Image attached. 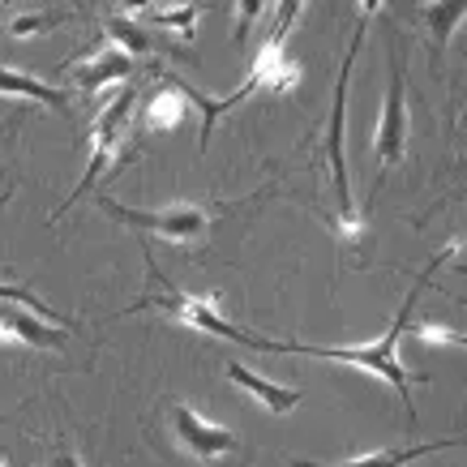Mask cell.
<instances>
[{
    "instance_id": "1",
    "label": "cell",
    "mask_w": 467,
    "mask_h": 467,
    "mask_svg": "<svg viewBox=\"0 0 467 467\" xmlns=\"http://www.w3.org/2000/svg\"><path fill=\"white\" fill-rule=\"evenodd\" d=\"M463 249V241H451L446 249H441L433 262H429L420 275H416V284L408 287V300L399 305V313L390 317V326H386V335H378L373 343H339V348H326V343H279V339H257V352H287V356H317V360H335V365H356L365 368V373H373V378H382V382L395 386V395L403 399V408H408V420H416V411H411V378L408 368H403V360H399V339L408 335V322H411V309H416V300H420V292L429 287V279H433V270H441L446 262H451L454 254Z\"/></svg>"
},
{
    "instance_id": "2",
    "label": "cell",
    "mask_w": 467,
    "mask_h": 467,
    "mask_svg": "<svg viewBox=\"0 0 467 467\" xmlns=\"http://www.w3.org/2000/svg\"><path fill=\"white\" fill-rule=\"evenodd\" d=\"M356 5H360V17H356L352 39H348V52H343L339 86H335V108H330V129H326V163H330V181H335V198H339L335 232H339L343 241H360V236H365V211L352 202L348 155H343V129H348V82H352V65H356V57H360V43H365L368 17L382 9V0H356Z\"/></svg>"
},
{
    "instance_id": "3",
    "label": "cell",
    "mask_w": 467,
    "mask_h": 467,
    "mask_svg": "<svg viewBox=\"0 0 467 467\" xmlns=\"http://www.w3.org/2000/svg\"><path fill=\"white\" fill-rule=\"evenodd\" d=\"M146 266H150V292H146L133 309L125 313H168V317H176V322H184L189 330H198V335H206V339H227V343H249V348H257V335H249L244 326L227 322L223 309H219V296H198V292H181L176 284H163V275L155 270V262L146 257Z\"/></svg>"
},
{
    "instance_id": "4",
    "label": "cell",
    "mask_w": 467,
    "mask_h": 467,
    "mask_svg": "<svg viewBox=\"0 0 467 467\" xmlns=\"http://www.w3.org/2000/svg\"><path fill=\"white\" fill-rule=\"evenodd\" d=\"M103 214H112L116 223L133 227L138 236H155V241L168 244H202L211 236L214 214L223 206H206V202H168L159 211H138V206H125V202L112 198H95Z\"/></svg>"
},
{
    "instance_id": "5",
    "label": "cell",
    "mask_w": 467,
    "mask_h": 467,
    "mask_svg": "<svg viewBox=\"0 0 467 467\" xmlns=\"http://www.w3.org/2000/svg\"><path fill=\"white\" fill-rule=\"evenodd\" d=\"M133 116H138V90L133 86H116L112 95H108V103L99 108V116H95V150H90V163H86L82 171V181L69 189V198H65V206H60L52 219H60V214L69 211L73 202L82 198L90 184L99 181L103 171L112 168L116 159H120V150H125L129 142V133H133Z\"/></svg>"
},
{
    "instance_id": "6",
    "label": "cell",
    "mask_w": 467,
    "mask_h": 467,
    "mask_svg": "<svg viewBox=\"0 0 467 467\" xmlns=\"http://www.w3.org/2000/svg\"><path fill=\"white\" fill-rule=\"evenodd\" d=\"M408 138H411V120H408V82H403V65L399 52H386V95H382V112H378V129H373V159H378V184L386 171L403 168L408 159Z\"/></svg>"
},
{
    "instance_id": "7",
    "label": "cell",
    "mask_w": 467,
    "mask_h": 467,
    "mask_svg": "<svg viewBox=\"0 0 467 467\" xmlns=\"http://www.w3.org/2000/svg\"><path fill=\"white\" fill-rule=\"evenodd\" d=\"M163 416H168L171 446L181 454H189V459H198V463H219V459L241 451V433H236V429L214 425V420L198 416V411L189 408V403H181V399L163 403Z\"/></svg>"
},
{
    "instance_id": "8",
    "label": "cell",
    "mask_w": 467,
    "mask_h": 467,
    "mask_svg": "<svg viewBox=\"0 0 467 467\" xmlns=\"http://www.w3.org/2000/svg\"><path fill=\"white\" fill-rule=\"evenodd\" d=\"M133 65L138 60L129 57L125 47H116V43H99L95 47V57L90 60H78L73 65V82L82 95H95V90H108V86H125L133 78Z\"/></svg>"
},
{
    "instance_id": "9",
    "label": "cell",
    "mask_w": 467,
    "mask_h": 467,
    "mask_svg": "<svg viewBox=\"0 0 467 467\" xmlns=\"http://www.w3.org/2000/svg\"><path fill=\"white\" fill-rule=\"evenodd\" d=\"M65 330L69 326L30 317L26 309H14V305H0V343H26V348H39V352H60Z\"/></svg>"
},
{
    "instance_id": "10",
    "label": "cell",
    "mask_w": 467,
    "mask_h": 467,
    "mask_svg": "<svg viewBox=\"0 0 467 467\" xmlns=\"http://www.w3.org/2000/svg\"><path fill=\"white\" fill-rule=\"evenodd\" d=\"M227 382H232V386H241V390H244L249 399H254L257 408L275 411V416H287V411L300 408V399H305V390H300V386L270 382V378L254 373V368L241 365V360H232V365H227Z\"/></svg>"
},
{
    "instance_id": "11",
    "label": "cell",
    "mask_w": 467,
    "mask_h": 467,
    "mask_svg": "<svg viewBox=\"0 0 467 467\" xmlns=\"http://www.w3.org/2000/svg\"><path fill=\"white\" fill-rule=\"evenodd\" d=\"M467 17V0H420L416 5V30L429 39L433 47V57H446V47H451L454 30L463 26Z\"/></svg>"
},
{
    "instance_id": "12",
    "label": "cell",
    "mask_w": 467,
    "mask_h": 467,
    "mask_svg": "<svg viewBox=\"0 0 467 467\" xmlns=\"http://www.w3.org/2000/svg\"><path fill=\"white\" fill-rule=\"evenodd\" d=\"M463 446L459 438L451 441H420V446H382V451H368V454H352V459H339V463H305V459H292V467H411L416 459L438 451H454Z\"/></svg>"
},
{
    "instance_id": "13",
    "label": "cell",
    "mask_w": 467,
    "mask_h": 467,
    "mask_svg": "<svg viewBox=\"0 0 467 467\" xmlns=\"http://www.w3.org/2000/svg\"><path fill=\"white\" fill-rule=\"evenodd\" d=\"M0 99L35 103V108H47V112H69V95L65 90H57L43 78H30V73L14 69V65H0Z\"/></svg>"
},
{
    "instance_id": "14",
    "label": "cell",
    "mask_w": 467,
    "mask_h": 467,
    "mask_svg": "<svg viewBox=\"0 0 467 467\" xmlns=\"http://www.w3.org/2000/svg\"><path fill=\"white\" fill-rule=\"evenodd\" d=\"M181 120H184V90L176 86L171 73H159V90L142 103L138 125H142V133H168V129H176Z\"/></svg>"
},
{
    "instance_id": "15",
    "label": "cell",
    "mask_w": 467,
    "mask_h": 467,
    "mask_svg": "<svg viewBox=\"0 0 467 467\" xmlns=\"http://www.w3.org/2000/svg\"><path fill=\"white\" fill-rule=\"evenodd\" d=\"M103 35H108V43H116V47H125L133 60H146L150 52H155V39L146 35L142 26H138V17H103Z\"/></svg>"
},
{
    "instance_id": "16",
    "label": "cell",
    "mask_w": 467,
    "mask_h": 467,
    "mask_svg": "<svg viewBox=\"0 0 467 467\" xmlns=\"http://www.w3.org/2000/svg\"><path fill=\"white\" fill-rule=\"evenodd\" d=\"M60 22H65L60 9H52V5H35V9H17V14H9L5 30H9V39H39V35H52Z\"/></svg>"
},
{
    "instance_id": "17",
    "label": "cell",
    "mask_w": 467,
    "mask_h": 467,
    "mask_svg": "<svg viewBox=\"0 0 467 467\" xmlns=\"http://www.w3.org/2000/svg\"><path fill=\"white\" fill-rule=\"evenodd\" d=\"M146 22H150V26H163V30H176V35H181L184 43L193 39V35H198V17H202V5H193V0H189V5H176V9H146Z\"/></svg>"
},
{
    "instance_id": "18",
    "label": "cell",
    "mask_w": 467,
    "mask_h": 467,
    "mask_svg": "<svg viewBox=\"0 0 467 467\" xmlns=\"http://www.w3.org/2000/svg\"><path fill=\"white\" fill-rule=\"evenodd\" d=\"M0 305H30V313H39L47 322H60L57 313H52V305H43L26 284H14V279H0Z\"/></svg>"
},
{
    "instance_id": "19",
    "label": "cell",
    "mask_w": 467,
    "mask_h": 467,
    "mask_svg": "<svg viewBox=\"0 0 467 467\" xmlns=\"http://www.w3.org/2000/svg\"><path fill=\"white\" fill-rule=\"evenodd\" d=\"M300 9H305V0H275V30H270V39L275 47H284L287 35H292V26H296Z\"/></svg>"
},
{
    "instance_id": "20",
    "label": "cell",
    "mask_w": 467,
    "mask_h": 467,
    "mask_svg": "<svg viewBox=\"0 0 467 467\" xmlns=\"http://www.w3.org/2000/svg\"><path fill=\"white\" fill-rule=\"evenodd\" d=\"M266 5L270 0H236V30H232V43H236V47L249 43V30L257 26V17H262Z\"/></svg>"
},
{
    "instance_id": "21",
    "label": "cell",
    "mask_w": 467,
    "mask_h": 467,
    "mask_svg": "<svg viewBox=\"0 0 467 467\" xmlns=\"http://www.w3.org/2000/svg\"><path fill=\"white\" fill-rule=\"evenodd\" d=\"M411 335H416L420 343H454V348H467L463 330H451V326H441V322H416L411 326Z\"/></svg>"
},
{
    "instance_id": "22",
    "label": "cell",
    "mask_w": 467,
    "mask_h": 467,
    "mask_svg": "<svg viewBox=\"0 0 467 467\" xmlns=\"http://www.w3.org/2000/svg\"><path fill=\"white\" fill-rule=\"evenodd\" d=\"M43 467H82V454L73 451L69 441H57V446L47 451V463Z\"/></svg>"
},
{
    "instance_id": "23",
    "label": "cell",
    "mask_w": 467,
    "mask_h": 467,
    "mask_svg": "<svg viewBox=\"0 0 467 467\" xmlns=\"http://www.w3.org/2000/svg\"><path fill=\"white\" fill-rule=\"evenodd\" d=\"M112 5H116V14L120 17H142L150 0H112Z\"/></svg>"
},
{
    "instance_id": "24",
    "label": "cell",
    "mask_w": 467,
    "mask_h": 467,
    "mask_svg": "<svg viewBox=\"0 0 467 467\" xmlns=\"http://www.w3.org/2000/svg\"><path fill=\"white\" fill-rule=\"evenodd\" d=\"M454 275H463V279H467V266H454Z\"/></svg>"
},
{
    "instance_id": "25",
    "label": "cell",
    "mask_w": 467,
    "mask_h": 467,
    "mask_svg": "<svg viewBox=\"0 0 467 467\" xmlns=\"http://www.w3.org/2000/svg\"><path fill=\"white\" fill-rule=\"evenodd\" d=\"M0 467H9V463H5V454H0Z\"/></svg>"
}]
</instances>
